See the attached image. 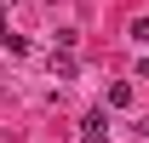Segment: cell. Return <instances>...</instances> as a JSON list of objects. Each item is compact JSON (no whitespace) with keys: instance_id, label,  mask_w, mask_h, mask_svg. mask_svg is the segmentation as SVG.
Segmentation results:
<instances>
[{"instance_id":"3957f363","label":"cell","mask_w":149,"mask_h":143,"mask_svg":"<svg viewBox=\"0 0 149 143\" xmlns=\"http://www.w3.org/2000/svg\"><path fill=\"white\" fill-rule=\"evenodd\" d=\"M52 74L57 80H74V52H52Z\"/></svg>"},{"instance_id":"277c9868","label":"cell","mask_w":149,"mask_h":143,"mask_svg":"<svg viewBox=\"0 0 149 143\" xmlns=\"http://www.w3.org/2000/svg\"><path fill=\"white\" fill-rule=\"evenodd\" d=\"M132 40H143V46H149V17H132Z\"/></svg>"},{"instance_id":"6da1fadb","label":"cell","mask_w":149,"mask_h":143,"mask_svg":"<svg viewBox=\"0 0 149 143\" xmlns=\"http://www.w3.org/2000/svg\"><path fill=\"white\" fill-rule=\"evenodd\" d=\"M80 137H86V143H109V115H103V109H92V115L80 120Z\"/></svg>"},{"instance_id":"5b68a950","label":"cell","mask_w":149,"mask_h":143,"mask_svg":"<svg viewBox=\"0 0 149 143\" xmlns=\"http://www.w3.org/2000/svg\"><path fill=\"white\" fill-rule=\"evenodd\" d=\"M12 40V23H6V0H0V46Z\"/></svg>"},{"instance_id":"7a4b0ae2","label":"cell","mask_w":149,"mask_h":143,"mask_svg":"<svg viewBox=\"0 0 149 143\" xmlns=\"http://www.w3.org/2000/svg\"><path fill=\"white\" fill-rule=\"evenodd\" d=\"M103 103H109V109H126L132 103V80H115V86L103 92Z\"/></svg>"},{"instance_id":"8992f818","label":"cell","mask_w":149,"mask_h":143,"mask_svg":"<svg viewBox=\"0 0 149 143\" xmlns=\"http://www.w3.org/2000/svg\"><path fill=\"white\" fill-rule=\"evenodd\" d=\"M138 80H149V57H143V63H138Z\"/></svg>"}]
</instances>
